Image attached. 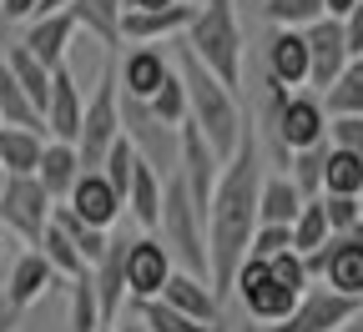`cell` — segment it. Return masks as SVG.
I'll return each instance as SVG.
<instances>
[{
    "label": "cell",
    "mask_w": 363,
    "mask_h": 332,
    "mask_svg": "<svg viewBox=\"0 0 363 332\" xmlns=\"http://www.w3.org/2000/svg\"><path fill=\"white\" fill-rule=\"evenodd\" d=\"M333 332H363V312H353V317H348L343 327H333Z\"/></svg>",
    "instance_id": "obj_46"
},
{
    "label": "cell",
    "mask_w": 363,
    "mask_h": 332,
    "mask_svg": "<svg viewBox=\"0 0 363 332\" xmlns=\"http://www.w3.org/2000/svg\"><path fill=\"white\" fill-rule=\"evenodd\" d=\"M56 287V272L45 267V257L40 252H21L16 257V267H11V282L0 292H6V302L16 307V312H26V307H35L45 292Z\"/></svg>",
    "instance_id": "obj_19"
},
{
    "label": "cell",
    "mask_w": 363,
    "mask_h": 332,
    "mask_svg": "<svg viewBox=\"0 0 363 332\" xmlns=\"http://www.w3.org/2000/svg\"><path fill=\"white\" fill-rule=\"evenodd\" d=\"M0 192H6V166H0Z\"/></svg>",
    "instance_id": "obj_49"
},
{
    "label": "cell",
    "mask_w": 363,
    "mask_h": 332,
    "mask_svg": "<svg viewBox=\"0 0 363 332\" xmlns=\"http://www.w3.org/2000/svg\"><path fill=\"white\" fill-rule=\"evenodd\" d=\"M328 147L363 156V116H328Z\"/></svg>",
    "instance_id": "obj_38"
},
{
    "label": "cell",
    "mask_w": 363,
    "mask_h": 332,
    "mask_svg": "<svg viewBox=\"0 0 363 332\" xmlns=\"http://www.w3.org/2000/svg\"><path fill=\"white\" fill-rule=\"evenodd\" d=\"M71 40H76V21H71L66 11H56V16L26 21V35H21L16 45H21L26 56H35L45 71H61L66 56H71Z\"/></svg>",
    "instance_id": "obj_15"
},
{
    "label": "cell",
    "mask_w": 363,
    "mask_h": 332,
    "mask_svg": "<svg viewBox=\"0 0 363 332\" xmlns=\"http://www.w3.org/2000/svg\"><path fill=\"white\" fill-rule=\"evenodd\" d=\"M147 111H152V121L157 126H167V131H182L187 126V96H182V81H177V66H172V76H167V86L157 91L152 101H142Z\"/></svg>",
    "instance_id": "obj_33"
},
{
    "label": "cell",
    "mask_w": 363,
    "mask_h": 332,
    "mask_svg": "<svg viewBox=\"0 0 363 332\" xmlns=\"http://www.w3.org/2000/svg\"><path fill=\"white\" fill-rule=\"evenodd\" d=\"M81 106H86V91L76 86L71 66L51 71V96H45V111H40L45 141H61V147H76V131H81Z\"/></svg>",
    "instance_id": "obj_12"
},
{
    "label": "cell",
    "mask_w": 363,
    "mask_h": 332,
    "mask_svg": "<svg viewBox=\"0 0 363 332\" xmlns=\"http://www.w3.org/2000/svg\"><path fill=\"white\" fill-rule=\"evenodd\" d=\"M323 156H328V141H323V147H308V151H293V156H288V171H283V176L298 186L303 202L318 197V181H323Z\"/></svg>",
    "instance_id": "obj_32"
},
{
    "label": "cell",
    "mask_w": 363,
    "mask_h": 332,
    "mask_svg": "<svg viewBox=\"0 0 363 332\" xmlns=\"http://www.w3.org/2000/svg\"><path fill=\"white\" fill-rule=\"evenodd\" d=\"M121 141V111H116V66H106L91 86V96L81 106V131H76V156L81 171H96L101 156Z\"/></svg>",
    "instance_id": "obj_6"
},
{
    "label": "cell",
    "mask_w": 363,
    "mask_h": 332,
    "mask_svg": "<svg viewBox=\"0 0 363 332\" xmlns=\"http://www.w3.org/2000/svg\"><path fill=\"white\" fill-rule=\"evenodd\" d=\"M353 6H358V0H323V21H343Z\"/></svg>",
    "instance_id": "obj_43"
},
{
    "label": "cell",
    "mask_w": 363,
    "mask_h": 332,
    "mask_svg": "<svg viewBox=\"0 0 363 332\" xmlns=\"http://www.w3.org/2000/svg\"><path fill=\"white\" fill-rule=\"evenodd\" d=\"M126 302H152V297H162V287H167V277H172V257H167V247L157 242V236H131L126 242Z\"/></svg>",
    "instance_id": "obj_10"
},
{
    "label": "cell",
    "mask_w": 363,
    "mask_h": 332,
    "mask_svg": "<svg viewBox=\"0 0 363 332\" xmlns=\"http://www.w3.org/2000/svg\"><path fill=\"white\" fill-rule=\"evenodd\" d=\"M35 11H40V0H0V16H6V25L35 21Z\"/></svg>",
    "instance_id": "obj_41"
},
{
    "label": "cell",
    "mask_w": 363,
    "mask_h": 332,
    "mask_svg": "<svg viewBox=\"0 0 363 332\" xmlns=\"http://www.w3.org/2000/svg\"><path fill=\"white\" fill-rule=\"evenodd\" d=\"M71 332H101V307L91 292V277L71 282Z\"/></svg>",
    "instance_id": "obj_35"
},
{
    "label": "cell",
    "mask_w": 363,
    "mask_h": 332,
    "mask_svg": "<svg viewBox=\"0 0 363 332\" xmlns=\"http://www.w3.org/2000/svg\"><path fill=\"white\" fill-rule=\"evenodd\" d=\"M227 297H238V302H242V312L252 317V327H272V322H283V317L298 307L303 292H288L283 282L267 272V262H242L238 277H233V292H227Z\"/></svg>",
    "instance_id": "obj_7"
},
{
    "label": "cell",
    "mask_w": 363,
    "mask_h": 332,
    "mask_svg": "<svg viewBox=\"0 0 363 332\" xmlns=\"http://www.w3.org/2000/svg\"><path fill=\"white\" fill-rule=\"evenodd\" d=\"M136 307V322H142L147 332H227V327H202V322H192V317H182V312H172L167 302H131Z\"/></svg>",
    "instance_id": "obj_34"
},
{
    "label": "cell",
    "mask_w": 363,
    "mask_h": 332,
    "mask_svg": "<svg viewBox=\"0 0 363 332\" xmlns=\"http://www.w3.org/2000/svg\"><path fill=\"white\" fill-rule=\"evenodd\" d=\"M303 212L298 186L278 171V176H262L257 186V227H293V217Z\"/></svg>",
    "instance_id": "obj_23"
},
{
    "label": "cell",
    "mask_w": 363,
    "mask_h": 332,
    "mask_svg": "<svg viewBox=\"0 0 363 332\" xmlns=\"http://www.w3.org/2000/svg\"><path fill=\"white\" fill-rule=\"evenodd\" d=\"M177 0H121V11H167Z\"/></svg>",
    "instance_id": "obj_44"
},
{
    "label": "cell",
    "mask_w": 363,
    "mask_h": 332,
    "mask_svg": "<svg viewBox=\"0 0 363 332\" xmlns=\"http://www.w3.org/2000/svg\"><path fill=\"white\" fill-rule=\"evenodd\" d=\"M40 151H45V136L40 131L0 126V166H6V176H35Z\"/></svg>",
    "instance_id": "obj_24"
},
{
    "label": "cell",
    "mask_w": 363,
    "mask_h": 332,
    "mask_svg": "<svg viewBox=\"0 0 363 332\" xmlns=\"http://www.w3.org/2000/svg\"><path fill=\"white\" fill-rule=\"evenodd\" d=\"M353 312H363V302H348V297H333L323 287H308L298 297V307L283 317V322H272V327H247V332H333L343 327Z\"/></svg>",
    "instance_id": "obj_11"
},
{
    "label": "cell",
    "mask_w": 363,
    "mask_h": 332,
    "mask_svg": "<svg viewBox=\"0 0 363 332\" xmlns=\"http://www.w3.org/2000/svg\"><path fill=\"white\" fill-rule=\"evenodd\" d=\"M267 136H272V151L288 166L293 151L308 147H323L328 141V111L313 91H283V86H267V116H262Z\"/></svg>",
    "instance_id": "obj_4"
},
{
    "label": "cell",
    "mask_w": 363,
    "mask_h": 332,
    "mask_svg": "<svg viewBox=\"0 0 363 332\" xmlns=\"http://www.w3.org/2000/svg\"><path fill=\"white\" fill-rule=\"evenodd\" d=\"M182 51H187L207 76H217L238 96L247 40H242V25H238V6H233V0H202L197 16H192V25L182 30Z\"/></svg>",
    "instance_id": "obj_3"
},
{
    "label": "cell",
    "mask_w": 363,
    "mask_h": 332,
    "mask_svg": "<svg viewBox=\"0 0 363 332\" xmlns=\"http://www.w3.org/2000/svg\"><path fill=\"white\" fill-rule=\"evenodd\" d=\"M353 242H363V222H358V227H353Z\"/></svg>",
    "instance_id": "obj_48"
},
{
    "label": "cell",
    "mask_w": 363,
    "mask_h": 332,
    "mask_svg": "<svg viewBox=\"0 0 363 332\" xmlns=\"http://www.w3.org/2000/svg\"><path fill=\"white\" fill-rule=\"evenodd\" d=\"M21 322H26V312H16L6 302V292H0V332H21Z\"/></svg>",
    "instance_id": "obj_42"
},
{
    "label": "cell",
    "mask_w": 363,
    "mask_h": 332,
    "mask_svg": "<svg viewBox=\"0 0 363 332\" xmlns=\"http://www.w3.org/2000/svg\"><path fill=\"white\" fill-rule=\"evenodd\" d=\"M101 332H111V327H101Z\"/></svg>",
    "instance_id": "obj_52"
},
{
    "label": "cell",
    "mask_w": 363,
    "mask_h": 332,
    "mask_svg": "<svg viewBox=\"0 0 363 332\" xmlns=\"http://www.w3.org/2000/svg\"><path fill=\"white\" fill-rule=\"evenodd\" d=\"M323 111L328 116H363V56L348 61V71L338 76V86L323 96Z\"/></svg>",
    "instance_id": "obj_30"
},
{
    "label": "cell",
    "mask_w": 363,
    "mask_h": 332,
    "mask_svg": "<svg viewBox=\"0 0 363 332\" xmlns=\"http://www.w3.org/2000/svg\"><path fill=\"white\" fill-rule=\"evenodd\" d=\"M157 242L167 247L177 272H192L207 282V236H202V217L192 212L187 192H182V176L172 171L162 181V212H157Z\"/></svg>",
    "instance_id": "obj_5"
},
{
    "label": "cell",
    "mask_w": 363,
    "mask_h": 332,
    "mask_svg": "<svg viewBox=\"0 0 363 332\" xmlns=\"http://www.w3.org/2000/svg\"><path fill=\"white\" fill-rule=\"evenodd\" d=\"M11 51V25H6V16H0V56Z\"/></svg>",
    "instance_id": "obj_47"
},
{
    "label": "cell",
    "mask_w": 363,
    "mask_h": 332,
    "mask_svg": "<svg viewBox=\"0 0 363 332\" xmlns=\"http://www.w3.org/2000/svg\"><path fill=\"white\" fill-rule=\"evenodd\" d=\"M303 45H308V86L303 91H313V96L323 101L338 86V76L348 71V45H343L338 21H313L303 30Z\"/></svg>",
    "instance_id": "obj_9"
},
{
    "label": "cell",
    "mask_w": 363,
    "mask_h": 332,
    "mask_svg": "<svg viewBox=\"0 0 363 332\" xmlns=\"http://www.w3.org/2000/svg\"><path fill=\"white\" fill-rule=\"evenodd\" d=\"M267 272L278 277L288 292H308V287H313V282H308V272H303V257H298V252H278V257L267 262Z\"/></svg>",
    "instance_id": "obj_39"
},
{
    "label": "cell",
    "mask_w": 363,
    "mask_h": 332,
    "mask_svg": "<svg viewBox=\"0 0 363 332\" xmlns=\"http://www.w3.org/2000/svg\"><path fill=\"white\" fill-rule=\"evenodd\" d=\"M0 66H6V71H11V81L26 91V101H30L35 111H45V96H51V71H45L35 56H26L21 45H11V51L0 56Z\"/></svg>",
    "instance_id": "obj_27"
},
{
    "label": "cell",
    "mask_w": 363,
    "mask_h": 332,
    "mask_svg": "<svg viewBox=\"0 0 363 332\" xmlns=\"http://www.w3.org/2000/svg\"><path fill=\"white\" fill-rule=\"evenodd\" d=\"M30 252H40L45 257V267L56 272V282H76V277H86L91 267L81 262V252H76V242L56 227V222H45V231H40V242L30 247Z\"/></svg>",
    "instance_id": "obj_25"
},
{
    "label": "cell",
    "mask_w": 363,
    "mask_h": 332,
    "mask_svg": "<svg viewBox=\"0 0 363 332\" xmlns=\"http://www.w3.org/2000/svg\"><path fill=\"white\" fill-rule=\"evenodd\" d=\"M51 222H56V227L71 236V242H76V252H81V262H86V267H96V262H101V252H106V242H111V231H96V227L76 222L66 207H56V212H51Z\"/></svg>",
    "instance_id": "obj_31"
},
{
    "label": "cell",
    "mask_w": 363,
    "mask_h": 332,
    "mask_svg": "<svg viewBox=\"0 0 363 332\" xmlns=\"http://www.w3.org/2000/svg\"><path fill=\"white\" fill-rule=\"evenodd\" d=\"M257 186H262V141L257 126H242L233 156L217 166V186L207 202V287L217 302L233 292V277L247 262V236L257 231Z\"/></svg>",
    "instance_id": "obj_1"
},
{
    "label": "cell",
    "mask_w": 363,
    "mask_h": 332,
    "mask_svg": "<svg viewBox=\"0 0 363 332\" xmlns=\"http://www.w3.org/2000/svg\"><path fill=\"white\" fill-rule=\"evenodd\" d=\"M187 6H202V0H187Z\"/></svg>",
    "instance_id": "obj_51"
},
{
    "label": "cell",
    "mask_w": 363,
    "mask_h": 332,
    "mask_svg": "<svg viewBox=\"0 0 363 332\" xmlns=\"http://www.w3.org/2000/svg\"><path fill=\"white\" fill-rule=\"evenodd\" d=\"M76 176H81V156H76V147H61V141H45V151H40V161H35V181H40V192L51 197L56 207L71 197V186H76Z\"/></svg>",
    "instance_id": "obj_21"
},
{
    "label": "cell",
    "mask_w": 363,
    "mask_h": 332,
    "mask_svg": "<svg viewBox=\"0 0 363 332\" xmlns=\"http://www.w3.org/2000/svg\"><path fill=\"white\" fill-rule=\"evenodd\" d=\"M192 16H197V6H187V0H177V6H167V11H126L121 16V40H131V45L172 40V35H182L192 25Z\"/></svg>",
    "instance_id": "obj_18"
},
{
    "label": "cell",
    "mask_w": 363,
    "mask_h": 332,
    "mask_svg": "<svg viewBox=\"0 0 363 332\" xmlns=\"http://www.w3.org/2000/svg\"><path fill=\"white\" fill-rule=\"evenodd\" d=\"M66 6H71V0H40V11H35V16H56V11H66Z\"/></svg>",
    "instance_id": "obj_45"
},
{
    "label": "cell",
    "mask_w": 363,
    "mask_h": 332,
    "mask_svg": "<svg viewBox=\"0 0 363 332\" xmlns=\"http://www.w3.org/2000/svg\"><path fill=\"white\" fill-rule=\"evenodd\" d=\"M262 71H267V86L303 91L308 86V45H303V30H267V40H262Z\"/></svg>",
    "instance_id": "obj_14"
},
{
    "label": "cell",
    "mask_w": 363,
    "mask_h": 332,
    "mask_svg": "<svg viewBox=\"0 0 363 332\" xmlns=\"http://www.w3.org/2000/svg\"><path fill=\"white\" fill-rule=\"evenodd\" d=\"M157 302H167L172 312L192 317V322H202V327H222V302H217V292L207 287L202 277H192V272H177V267H172V277H167V287H162Z\"/></svg>",
    "instance_id": "obj_17"
},
{
    "label": "cell",
    "mask_w": 363,
    "mask_h": 332,
    "mask_svg": "<svg viewBox=\"0 0 363 332\" xmlns=\"http://www.w3.org/2000/svg\"><path fill=\"white\" fill-rule=\"evenodd\" d=\"M167 76H172V56L162 45H131L126 61L116 66V91L131 96V101H152L167 86Z\"/></svg>",
    "instance_id": "obj_13"
},
{
    "label": "cell",
    "mask_w": 363,
    "mask_h": 332,
    "mask_svg": "<svg viewBox=\"0 0 363 332\" xmlns=\"http://www.w3.org/2000/svg\"><path fill=\"white\" fill-rule=\"evenodd\" d=\"M318 202H323V217H328L333 236H353V227L363 222V202L358 197H318Z\"/></svg>",
    "instance_id": "obj_36"
},
{
    "label": "cell",
    "mask_w": 363,
    "mask_h": 332,
    "mask_svg": "<svg viewBox=\"0 0 363 332\" xmlns=\"http://www.w3.org/2000/svg\"><path fill=\"white\" fill-rule=\"evenodd\" d=\"M262 16L272 30H308L323 21V0H262Z\"/></svg>",
    "instance_id": "obj_29"
},
{
    "label": "cell",
    "mask_w": 363,
    "mask_h": 332,
    "mask_svg": "<svg viewBox=\"0 0 363 332\" xmlns=\"http://www.w3.org/2000/svg\"><path fill=\"white\" fill-rule=\"evenodd\" d=\"M278 252H293L288 227H257V231L247 236V262H272Z\"/></svg>",
    "instance_id": "obj_37"
},
{
    "label": "cell",
    "mask_w": 363,
    "mask_h": 332,
    "mask_svg": "<svg viewBox=\"0 0 363 332\" xmlns=\"http://www.w3.org/2000/svg\"><path fill=\"white\" fill-rule=\"evenodd\" d=\"M172 66H177V81H182V96H187V126L207 141V151H212L217 161H227V156H233V147H238V136H242V126H247L238 96H233L217 76H207L187 51H182Z\"/></svg>",
    "instance_id": "obj_2"
},
{
    "label": "cell",
    "mask_w": 363,
    "mask_h": 332,
    "mask_svg": "<svg viewBox=\"0 0 363 332\" xmlns=\"http://www.w3.org/2000/svg\"><path fill=\"white\" fill-rule=\"evenodd\" d=\"M66 16L76 21V30L96 35L106 51H116V45H121V16H126L121 0H71Z\"/></svg>",
    "instance_id": "obj_22"
},
{
    "label": "cell",
    "mask_w": 363,
    "mask_h": 332,
    "mask_svg": "<svg viewBox=\"0 0 363 332\" xmlns=\"http://www.w3.org/2000/svg\"><path fill=\"white\" fill-rule=\"evenodd\" d=\"M318 197H358L363 202V156L353 151H333L323 156V181H318Z\"/></svg>",
    "instance_id": "obj_26"
},
{
    "label": "cell",
    "mask_w": 363,
    "mask_h": 332,
    "mask_svg": "<svg viewBox=\"0 0 363 332\" xmlns=\"http://www.w3.org/2000/svg\"><path fill=\"white\" fill-rule=\"evenodd\" d=\"M338 30H343V45H348V61H358L363 56V0L338 21Z\"/></svg>",
    "instance_id": "obj_40"
},
{
    "label": "cell",
    "mask_w": 363,
    "mask_h": 332,
    "mask_svg": "<svg viewBox=\"0 0 363 332\" xmlns=\"http://www.w3.org/2000/svg\"><path fill=\"white\" fill-rule=\"evenodd\" d=\"M51 212H56V202L40 192L35 176H6V192H0V227L16 231L26 247L40 242V231H45V222H51Z\"/></svg>",
    "instance_id": "obj_8"
},
{
    "label": "cell",
    "mask_w": 363,
    "mask_h": 332,
    "mask_svg": "<svg viewBox=\"0 0 363 332\" xmlns=\"http://www.w3.org/2000/svg\"><path fill=\"white\" fill-rule=\"evenodd\" d=\"M157 212H162V176L147 161H136L131 181H126V197H121V217H131L136 227L152 236L157 231Z\"/></svg>",
    "instance_id": "obj_20"
},
{
    "label": "cell",
    "mask_w": 363,
    "mask_h": 332,
    "mask_svg": "<svg viewBox=\"0 0 363 332\" xmlns=\"http://www.w3.org/2000/svg\"><path fill=\"white\" fill-rule=\"evenodd\" d=\"M61 207H66L76 222L96 227V231H111V227L121 222V197L101 181V171H81L76 186H71V197H66Z\"/></svg>",
    "instance_id": "obj_16"
},
{
    "label": "cell",
    "mask_w": 363,
    "mask_h": 332,
    "mask_svg": "<svg viewBox=\"0 0 363 332\" xmlns=\"http://www.w3.org/2000/svg\"><path fill=\"white\" fill-rule=\"evenodd\" d=\"M328 236H333V231H328L323 202H318V197H313V202H303V212H298V217H293V227H288V242H293V252H298V257H308V252H318V247H323Z\"/></svg>",
    "instance_id": "obj_28"
},
{
    "label": "cell",
    "mask_w": 363,
    "mask_h": 332,
    "mask_svg": "<svg viewBox=\"0 0 363 332\" xmlns=\"http://www.w3.org/2000/svg\"><path fill=\"white\" fill-rule=\"evenodd\" d=\"M0 257H6V236H0Z\"/></svg>",
    "instance_id": "obj_50"
}]
</instances>
